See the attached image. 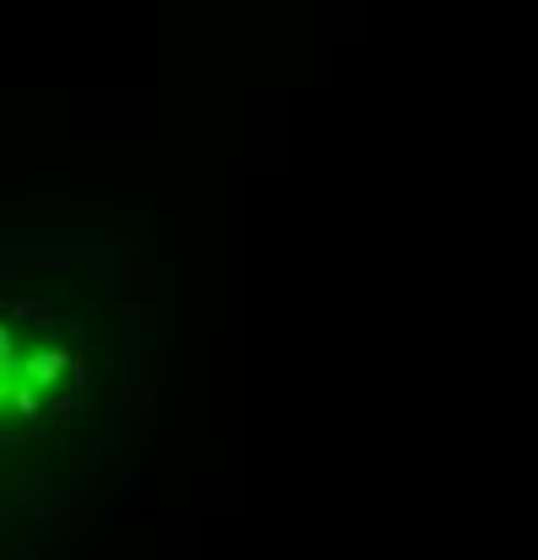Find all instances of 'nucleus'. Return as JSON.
<instances>
[{"instance_id": "3", "label": "nucleus", "mask_w": 538, "mask_h": 560, "mask_svg": "<svg viewBox=\"0 0 538 560\" xmlns=\"http://www.w3.org/2000/svg\"><path fill=\"white\" fill-rule=\"evenodd\" d=\"M16 377H22V366H11V361H0V405L11 399V388H16Z\"/></svg>"}, {"instance_id": "1", "label": "nucleus", "mask_w": 538, "mask_h": 560, "mask_svg": "<svg viewBox=\"0 0 538 560\" xmlns=\"http://www.w3.org/2000/svg\"><path fill=\"white\" fill-rule=\"evenodd\" d=\"M66 366H70V355L60 346H38L22 355V383H33V388L44 394V388H55V383L66 377Z\"/></svg>"}, {"instance_id": "2", "label": "nucleus", "mask_w": 538, "mask_h": 560, "mask_svg": "<svg viewBox=\"0 0 538 560\" xmlns=\"http://www.w3.org/2000/svg\"><path fill=\"white\" fill-rule=\"evenodd\" d=\"M38 399H44V394H38L33 383H22V377H16V388H11V405H16V416H38Z\"/></svg>"}]
</instances>
